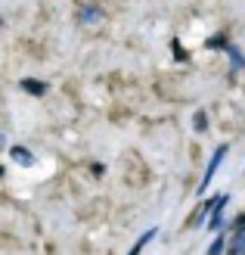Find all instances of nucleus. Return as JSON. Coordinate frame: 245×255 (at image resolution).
<instances>
[{"label": "nucleus", "instance_id": "12", "mask_svg": "<svg viewBox=\"0 0 245 255\" xmlns=\"http://www.w3.org/2000/svg\"><path fill=\"white\" fill-rule=\"evenodd\" d=\"M236 231H239V234H245V215H242V218L236 221Z\"/></svg>", "mask_w": 245, "mask_h": 255}, {"label": "nucleus", "instance_id": "8", "mask_svg": "<svg viewBox=\"0 0 245 255\" xmlns=\"http://www.w3.org/2000/svg\"><path fill=\"white\" fill-rule=\"evenodd\" d=\"M224 243H227V240H224V237H217L214 243L208 246V255H224Z\"/></svg>", "mask_w": 245, "mask_h": 255}, {"label": "nucleus", "instance_id": "1", "mask_svg": "<svg viewBox=\"0 0 245 255\" xmlns=\"http://www.w3.org/2000/svg\"><path fill=\"white\" fill-rule=\"evenodd\" d=\"M224 156H227V146L221 143L214 152H211V159H208V168H205V177H202V187H199V193H205V187L211 184V177L217 174V168H221V162H224Z\"/></svg>", "mask_w": 245, "mask_h": 255}, {"label": "nucleus", "instance_id": "11", "mask_svg": "<svg viewBox=\"0 0 245 255\" xmlns=\"http://www.w3.org/2000/svg\"><path fill=\"white\" fill-rule=\"evenodd\" d=\"M233 249H239V255H245V234H239V237H236V243H233Z\"/></svg>", "mask_w": 245, "mask_h": 255}, {"label": "nucleus", "instance_id": "5", "mask_svg": "<svg viewBox=\"0 0 245 255\" xmlns=\"http://www.w3.org/2000/svg\"><path fill=\"white\" fill-rule=\"evenodd\" d=\"M22 91L31 94V97H44V94H47V84L37 81V78H22Z\"/></svg>", "mask_w": 245, "mask_h": 255}, {"label": "nucleus", "instance_id": "6", "mask_svg": "<svg viewBox=\"0 0 245 255\" xmlns=\"http://www.w3.org/2000/svg\"><path fill=\"white\" fill-rule=\"evenodd\" d=\"M156 237H159V227H152V231H146V234H143V237H140L137 243H134V249L127 252V255H140V252L146 249V243H152V240H156Z\"/></svg>", "mask_w": 245, "mask_h": 255}, {"label": "nucleus", "instance_id": "2", "mask_svg": "<svg viewBox=\"0 0 245 255\" xmlns=\"http://www.w3.org/2000/svg\"><path fill=\"white\" fill-rule=\"evenodd\" d=\"M227 202H230V196H217L214 206H211V212H214V215H211V227H214V231L224 224V209H227Z\"/></svg>", "mask_w": 245, "mask_h": 255}, {"label": "nucleus", "instance_id": "13", "mask_svg": "<svg viewBox=\"0 0 245 255\" xmlns=\"http://www.w3.org/2000/svg\"><path fill=\"white\" fill-rule=\"evenodd\" d=\"M3 140H6V137H3V134H0V146H3Z\"/></svg>", "mask_w": 245, "mask_h": 255}, {"label": "nucleus", "instance_id": "4", "mask_svg": "<svg viewBox=\"0 0 245 255\" xmlns=\"http://www.w3.org/2000/svg\"><path fill=\"white\" fill-rule=\"evenodd\" d=\"M9 156H12V162L25 165V168H28V165H34V152H31V149H25V146H12V149H9Z\"/></svg>", "mask_w": 245, "mask_h": 255}, {"label": "nucleus", "instance_id": "7", "mask_svg": "<svg viewBox=\"0 0 245 255\" xmlns=\"http://www.w3.org/2000/svg\"><path fill=\"white\" fill-rule=\"evenodd\" d=\"M227 50H230V59H233V69H242V66H245V59H242V53H239V50H236L233 44H230Z\"/></svg>", "mask_w": 245, "mask_h": 255}, {"label": "nucleus", "instance_id": "3", "mask_svg": "<svg viewBox=\"0 0 245 255\" xmlns=\"http://www.w3.org/2000/svg\"><path fill=\"white\" fill-rule=\"evenodd\" d=\"M78 19H81L84 25H93V22H99V19H102V9H99V6H93V3H87V6H81Z\"/></svg>", "mask_w": 245, "mask_h": 255}, {"label": "nucleus", "instance_id": "10", "mask_svg": "<svg viewBox=\"0 0 245 255\" xmlns=\"http://www.w3.org/2000/svg\"><path fill=\"white\" fill-rule=\"evenodd\" d=\"M208 47H211V50H214V47H230V44H227V34H214L211 41H208Z\"/></svg>", "mask_w": 245, "mask_h": 255}, {"label": "nucleus", "instance_id": "9", "mask_svg": "<svg viewBox=\"0 0 245 255\" xmlns=\"http://www.w3.org/2000/svg\"><path fill=\"white\" fill-rule=\"evenodd\" d=\"M205 125H208V116H205V112H196V119H192V128H196V131H205Z\"/></svg>", "mask_w": 245, "mask_h": 255}]
</instances>
